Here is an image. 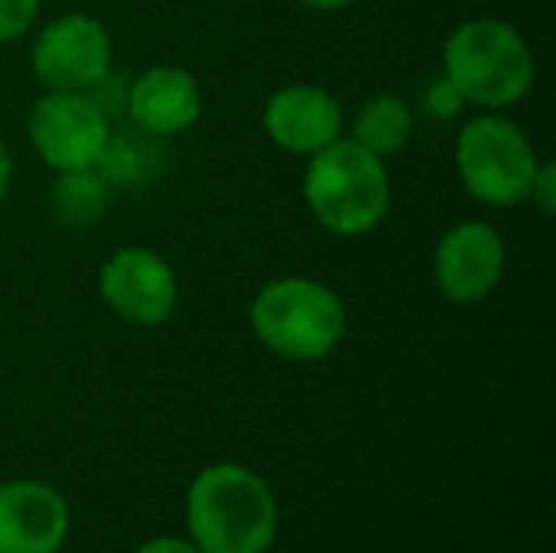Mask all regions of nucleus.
<instances>
[{"label":"nucleus","mask_w":556,"mask_h":553,"mask_svg":"<svg viewBox=\"0 0 556 553\" xmlns=\"http://www.w3.org/2000/svg\"><path fill=\"white\" fill-rule=\"evenodd\" d=\"M10 183H13V156H10L7 143L0 140V209L10 196Z\"/></svg>","instance_id":"nucleus-20"},{"label":"nucleus","mask_w":556,"mask_h":553,"mask_svg":"<svg viewBox=\"0 0 556 553\" xmlns=\"http://www.w3.org/2000/svg\"><path fill=\"white\" fill-rule=\"evenodd\" d=\"M111 202V186L98 169L55 173L49 189V209L65 225H94Z\"/></svg>","instance_id":"nucleus-14"},{"label":"nucleus","mask_w":556,"mask_h":553,"mask_svg":"<svg viewBox=\"0 0 556 553\" xmlns=\"http://www.w3.org/2000/svg\"><path fill=\"white\" fill-rule=\"evenodd\" d=\"M528 202L544 215L551 218L556 212V166L551 160H541L534 179H531V192H528Z\"/></svg>","instance_id":"nucleus-18"},{"label":"nucleus","mask_w":556,"mask_h":553,"mask_svg":"<svg viewBox=\"0 0 556 553\" xmlns=\"http://www.w3.org/2000/svg\"><path fill=\"white\" fill-rule=\"evenodd\" d=\"M134 553H202L189 538H150Z\"/></svg>","instance_id":"nucleus-19"},{"label":"nucleus","mask_w":556,"mask_h":553,"mask_svg":"<svg viewBox=\"0 0 556 553\" xmlns=\"http://www.w3.org/2000/svg\"><path fill=\"white\" fill-rule=\"evenodd\" d=\"M42 0H0V46L26 36L36 26Z\"/></svg>","instance_id":"nucleus-16"},{"label":"nucleus","mask_w":556,"mask_h":553,"mask_svg":"<svg viewBox=\"0 0 556 553\" xmlns=\"http://www.w3.org/2000/svg\"><path fill=\"white\" fill-rule=\"evenodd\" d=\"M160 137H150V134H143V130H121V134H111V140H108V150H104V156H101V163L94 166L104 179H108V186L114 189V186H137V183H147V179H153V173L160 169V163L156 160H163V156H156V143Z\"/></svg>","instance_id":"nucleus-15"},{"label":"nucleus","mask_w":556,"mask_h":553,"mask_svg":"<svg viewBox=\"0 0 556 553\" xmlns=\"http://www.w3.org/2000/svg\"><path fill=\"white\" fill-rule=\"evenodd\" d=\"M280 525L274 489L238 463L205 466L186 492V531L202 553H267Z\"/></svg>","instance_id":"nucleus-1"},{"label":"nucleus","mask_w":556,"mask_h":553,"mask_svg":"<svg viewBox=\"0 0 556 553\" xmlns=\"http://www.w3.org/2000/svg\"><path fill=\"white\" fill-rule=\"evenodd\" d=\"M300 3H306L309 10H319V13H336V10L352 7L355 0H300Z\"/></svg>","instance_id":"nucleus-21"},{"label":"nucleus","mask_w":556,"mask_h":553,"mask_svg":"<svg viewBox=\"0 0 556 553\" xmlns=\"http://www.w3.org/2000/svg\"><path fill=\"white\" fill-rule=\"evenodd\" d=\"M508 267L502 231L485 218H466L443 231L433 254V280L443 300L472 306L489 300Z\"/></svg>","instance_id":"nucleus-9"},{"label":"nucleus","mask_w":556,"mask_h":553,"mask_svg":"<svg viewBox=\"0 0 556 553\" xmlns=\"http://www.w3.org/2000/svg\"><path fill=\"white\" fill-rule=\"evenodd\" d=\"M424 104H427V111H433L440 121L459 117V114H463V108H466L463 95H459V91H456L443 75L430 81V88L424 91Z\"/></svg>","instance_id":"nucleus-17"},{"label":"nucleus","mask_w":556,"mask_h":553,"mask_svg":"<svg viewBox=\"0 0 556 553\" xmlns=\"http://www.w3.org/2000/svg\"><path fill=\"white\" fill-rule=\"evenodd\" d=\"M541 156L531 137L502 111H482L456 134V173L466 192L492 209L528 202Z\"/></svg>","instance_id":"nucleus-5"},{"label":"nucleus","mask_w":556,"mask_h":553,"mask_svg":"<svg viewBox=\"0 0 556 553\" xmlns=\"http://www.w3.org/2000/svg\"><path fill=\"white\" fill-rule=\"evenodd\" d=\"M124 114L150 137H179L202 117L199 78L182 65H150L127 81Z\"/></svg>","instance_id":"nucleus-12"},{"label":"nucleus","mask_w":556,"mask_h":553,"mask_svg":"<svg viewBox=\"0 0 556 553\" xmlns=\"http://www.w3.org/2000/svg\"><path fill=\"white\" fill-rule=\"evenodd\" d=\"M264 134L274 147L293 156H313L345 137V111L332 91L309 81L277 88L261 114Z\"/></svg>","instance_id":"nucleus-10"},{"label":"nucleus","mask_w":556,"mask_h":553,"mask_svg":"<svg viewBox=\"0 0 556 553\" xmlns=\"http://www.w3.org/2000/svg\"><path fill=\"white\" fill-rule=\"evenodd\" d=\"M303 199L309 215L339 238L375 231L391 209L388 163L349 137L306 156Z\"/></svg>","instance_id":"nucleus-3"},{"label":"nucleus","mask_w":556,"mask_h":553,"mask_svg":"<svg viewBox=\"0 0 556 553\" xmlns=\"http://www.w3.org/2000/svg\"><path fill=\"white\" fill-rule=\"evenodd\" d=\"M72 528L68 502L39 479L0 482V553H59Z\"/></svg>","instance_id":"nucleus-11"},{"label":"nucleus","mask_w":556,"mask_h":553,"mask_svg":"<svg viewBox=\"0 0 556 553\" xmlns=\"http://www.w3.org/2000/svg\"><path fill=\"white\" fill-rule=\"evenodd\" d=\"M29 68L46 91H91L114 72L111 33L91 13H62L36 33Z\"/></svg>","instance_id":"nucleus-7"},{"label":"nucleus","mask_w":556,"mask_h":553,"mask_svg":"<svg viewBox=\"0 0 556 553\" xmlns=\"http://www.w3.org/2000/svg\"><path fill=\"white\" fill-rule=\"evenodd\" d=\"M98 293L121 323L137 329L169 323L179 306V280L173 264L160 251L140 244L117 248L101 264Z\"/></svg>","instance_id":"nucleus-8"},{"label":"nucleus","mask_w":556,"mask_h":553,"mask_svg":"<svg viewBox=\"0 0 556 553\" xmlns=\"http://www.w3.org/2000/svg\"><path fill=\"white\" fill-rule=\"evenodd\" d=\"M345 137L381 160L397 156L414 137V108L401 95L381 91L362 101V108L352 117V130Z\"/></svg>","instance_id":"nucleus-13"},{"label":"nucleus","mask_w":556,"mask_h":553,"mask_svg":"<svg viewBox=\"0 0 556 553\" xmlns=\"http://www.w3.org/2000/svg\"><path fill=\"white\" fill-rule=\"evenodd\" d=\"M26 134L49 169L75 173L101 163L114 124L91 91H46L29 108Z\"/></svg>","instance_id":"nucleus-6"},{"label":"nucleus","mask_w":556,"mask_h":553,"mask_svg":"<svg viewBox=\"0 0 556 553\" xmlns=\"http://www.w3.org/2000/svg\"><path fill=\"white\" fill-rule=\"evenodd\" d=\"M443 78L466 104L502 111L518 104L534 78L538 59L518 26L498 16H472L459 23L443 42Z\"/></svg>","instance_id":"nucleus-2"},{"label":"nucleus","mask_w":556,"mask_h":553,"mask_svg":"<svg viewBox=\"0 0 556 553\" xmlns=\"http://www.w3.org/2000/svg\"><path fill=\"white\" fill-rule=\"evenodd\" d=\"M248 316L257 342L287 362H323L349 332L342 297L313 277H277L264 284Z\"/></svg>","instance_id":"nucleus-4"}]
</instances>
